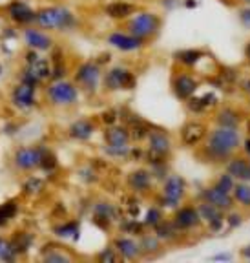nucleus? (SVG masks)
I'll return each instance as SVG.
<instances>
[{
	"instance_id": "obj_45",
	"label": "nucleus",
	"mask_w": 250,
	"mask_h": 263,
	"mask_svg": "<svg viewBox=\"0 0 250 263\" xmlns=\"http://www.w3.org/2000/svg\"><path fill=\"white\" fill-rule=\"evenodd\" d=\"M97 258H99V261H103V263H111V261H117L119 256H117V251H115V249H104Z\"/></svg>"
},
{
	"instance_id": "obj_25",
	"label": "nucleus",
	"mask_w": 250,
	"mask_h": 263,
	"mask_svg": "<svg viewBox=\"0 0 250 263\" xmlns=\"http://www.w3.org/2000/svg\"><path fill=\"white\" fill-rule=\"evenodd\" d=\"M130 130L128 126H121V124H111L106 126L104 130V141L106 144H130Z\"/></svg>"
},
{
	"instance_id": "obj_41",
	"label": "nucleus",
	"mask_w": 250,
	"mask_h": 263,
	"mask_svg": "<svg viewBox=\"0 0 250 263\" xmlns=\"http://www.w3.org/2000/svg\"><path fill=\"white\" fill-rule=\"evenodd\" d=\"M24 190L28 194H39L41 190H44V181L39 177H29L24 183Z\"/></svg>"
},
{
	"instance_id": "obj_19",
	"label": "nucleus",
	"mask_w": 250,
	"mask_h": 263,
	"mask_svg": "<svg viewBox=\"0 0 250 263\" xmlns=\"http://www.w3.org/2000/svg\"><path fill=\"white\" fill-rule=\"evenodd\" d=\"M95 123L91 119H88V117H82V119H77L73 121V123L68 126V136L71 137V139L79 141V143H86V141H90L91 137H93L95 134Z\"/></svg>"
},
{
	"instance_id": "obj_51",
	"label": "nucleus",
	"mask_w": 250,
	"mask_h": 263,
	"mask_svg": "<svg viewBox=\"0 0 250 263\" xmlns=\"http://www.w3.org/2000/svg\"><path fill=\"white\" fill-rule=\"evenodd\" d=\"M245 132H246V136L250 137V115L245 117Z\"/></svg>"
},
{
	"instance_id": "obj_31",
	"label": "nucleus",
	"mask_w": 250,
	"mask_h": 263,
	"mask_svg": "<svg viewBox=\"0 0 250 263\" xmlns=\"http://www.w3.org/2000/svg\"><path fill=\"white\" fill-rule=\"evenodd\" d=\"M55 234L64 239H77L79 238V223L77 221H64L55 227Z\"/></svg>"
},
{
	"instance_id": "obj_20",
	"label": "nucleus",
	"mask_w": 250,
	"mask_h": 263,
	"mask_svg": "<svg viewBox=\"0 0 250 263\" xmlns=\"http://www.w3.org/2000/svg\"><path fill=\"white\" fill-rule=\"evenodd\" d=\"M174 223H176L177 229L190 230L196 229L201 223V218H199V212H197L196 206H179L176 216H174Z\"/></svg>"
},
{
	"instance_id": "obj_9",
	"label": "nucleus",
	"mask_w": 250,
	"mask_h": 263,
	"mask_svg": "<svg viewBox=\"0 0 250 263\" xmlns=\"http://www.w3.org/2000/svg\"><path fill=\"white\" fill-rule=\"evenodd\" d=\"M11 104L21 111H29L37 106V86L21 81L11 90Z\"/></svg>"
},
{
	"instance_id": "obj_29",
	"label": "nucleus",
	"mask_w": 250,
	"mask_h": 263,
	"mask_svg": "<svg viewBox=\"0 0 250 263\" xmlns=\"http://www.w3.org/2000/svg\"><path fill=\"white\" fill-rule=\"evenodd\" d=\"M232 197L234 201L239 203L245 209H250V183L248 181H239L236 183L234 190H232Z\"/></svg>"
},
{
	"instance_id": "obj_23",
	"label": "nucleus",
	"mask_w": 250,
	"mask_h": 263,
	"mask_svg": "<svg viewBox=\"0 0 250 263\" xmlns=\"http://www.w3.org/2000/svg\"><path fill=\"white\" fill-rule=\"evenodd\" d=\"M226 172L238 181H248L250 174V159L246 157H230L226 161Z\"/></svg>"
},
{
	"instance_id": "obj_42",
	"label": "nucleus",
	"mask_w": 250,
	"mask_h": 263,
	"mask_svg": "<svg viewBox=\"0 0 250 263\" xmlns=\"http://www.w3.org/2000/svg\"><path fill=\"white\" fill-rule=\"evenodd\" d=\"M101 121H103L106 126L117 124V121H119V111L115 110V108H110V110H106V111L101 114Z\"/></svg>"
},
{
	"instance_id": "obj_36",
	"label": "nucleus",
	"mask_w": 250,
	"mask_h": 263,
	"mask_svg": "<svg viewBox=\"0 0 250 263\" xmlns=\"http://www.w3.org/2000/svg\"><path fill=\"white\" fill-rule=\"evenodd\" d=\"M131 146L130 144H106L104 146V152L108 154L110 157H128L130 156Z\"/></svg>"
},
{
	"instance_id": "obj_12",
	"label": "nucleus",
	"mask_w": 250,
	"mask_h": 263,
	"mask_svg": "<svg viewBox=\"0 0 250 263\" xmlns=\"http://www.w3.org/2000/svg\"><path fill=\"white\" fill-rule=\"evenodd\" d=\"M108 44H111V48L124 51V53H131V51H137L144 46V41L136 35H131L128 31H111L106 37Z\"/></svg>"
},
{
	"instance_id": "obj_49",
	"label": "nucleus",
	"mask_w": 250,
	"mask_h": 263,
	"mask_svg": "<svg viewBox=\"0 0 250 263\" xmlns=\"http://www.w3.org/2000/svg\"><path fill=\"white\" fill-rule=\"evenodd\" d=\"M243 150H245L246 156L250 157V137H246V139L243 141Z\"/></svg>"
},
{
	"instance_id": "obj_47",
	"label": "nucleus",
	"mask_w": 250,
	"mask_h": 263,
	"mask_svg": "<svg viewBox=\"0 0 250 263\" xmlns=\"http://www.w3.org/2000/svg\"><path fill=\"white\" fill-rule=\"evenodd\" d=\"M239 21H241V24L245 26V28L250 29V6H246V8H243L241 11H239Z\"/></svg>"
},
{
	"instance_id": "obj_6",
	"label": "nucleus",
	"mask_w": 250,
	"mask_h": 263,
	"mask_svg": "<svg viewBox=\"0 0 250 263\" xmlns=\"http://www.w3.org/2000/svg\"><path fill=\"white\" fill-rule=\"evenodd\" d=\"M101 81H103V70L93 61L82 62L75 71V84L79 86V90L86 91V93L97 91Z\"/></svg>"
},
{
	"instance_id": "obj_48",
	"label": "nucleus",
	"mask_w": 250,
	"mask_h": 263,
	"mask_svg": "<svg viewBox=\"0 0 250 263\" xmlns=\"http://www.w3.org/2000/svg\"><path fill=\"white\" fill-rule=\"evenodd\" d=\"M203 97V101H205V104L208 108H212V106H216L218 104V95L214 93V91H206L205 95H201Z\"/></svg>"
},
{
	"instance_id": "obj_34",
	"label": "nucleus",
	"mask_w": 250,
	"mask_h": 263,
	"mask_svg": "<svg viewBox=\"0 0 250 263\" xmlns=\"http://www.w3.org/2000/svg\"><path fill=\"white\" fill-rule=\"evenodd\" d=\"M186 108H188L190 114L194 115H201L205 114L206 110H208V106L205 104V101H203V97H196V95H192L190 99H186Z\"/></svg>"
},
{
	"instance_id": "obj_14",
	"label": "nucleus",
	"mask_w": 250,
	"mask_h": 263,
	"mask_svg": "<svg viewBox=\"0 0 250 263\" xmlns=\"http://www.w3.org/2000/svg\"><path fill=\"white\" fill-rule=\"evenodd\" d=\"M24 37V42L28 46V49H35V51H48V49L53 48V39L49 37L48 33L41 28H33V26H28L22 33Z\"/></svg>"
},
{
	"instance_id": "obj_5",
	"label": "nucleus",
	"mask_w": 250,
	"mask_h": 263,
	"mask_svg": "<svg viewBox=\"0 0 250 263\" xmlns=\"http://www.w3.org/2000/svg\"><path fill=\"white\" fill-rule=\"evenodd\" d=\"M186 196V181L181 176L170 174L163 181V190H161V206L163 209H179L183 197Z\"/></svg>"
},
{
	"instance_id": "obj_46",
	"label": "nucleus",
	"mask_w": 250,
	"mask_h": 263,
	"mask_svg": "<svg viewBox=\"0 0 250 263\" xmlns=\"http://www.w3.org/2000/svg\"><path fill=\"white\" fill-rule=\"evenodd\" d=\"M68 259H70V256L61 254V252L53 251V249H51V254L44 252V261H48V263H51V261H68Z\"/></svg>"
},
{
	"instance_id": "obj_38",
	"label": "nucleus",
	"mask_w": 250,
	"mask_h": 263,
	"mask_svg": "<svg viewBox=\"0 0 250 263\" xmlns=\"http://www.w3.org/2000/svg\"><path fill=\"white\" fill-rule=\"evenodd\" d=\"M121 230H123V232H126V234L141 236L144 232V225L137 221V219H126V221L121 223Z\"/></svg>"
},
{
	"instance_id": "obj_37",
	"label": "nucleus",
	"mask_w": 250,
	"mask_h": 263,
	"mask_svg": "<svg viewBox=\"0 0 250 263\" xmlns=\"http://www.w3.org/2000/svg\"><path fill=\"white\" fill-rule=\"evenodd\" d=\"M16 251L8 239H0V259L2 261H15Z\"/></svg>"
},
{
	"instance_id": "obj_43",
	"label": "nucleus",
	"mask_w": 250,
	"mask_h": 263,
	"mask_svg": "<svg viewBox=\"0 0 250 263\" xmlns=\"http://www.w3.org/2000/svg\"><path fill=\"white\" fill-rule=\"evenodd\" d=\"M225 223L228 225V230L238 229V227L243 223V216H241V214H238V212H230V210H228V214L225 216Z\"/></svg>"
},
{
	"instance_id": "obj_53",
	"label": "nucleus",
	"mask_w": 250,
	"mask_h": 263,
	"mask_svg": "<svg viewBox=\"0 0 250 263\" xmlns=\"http://www.w3.org/2000/svg\"><path fill=\"white\" fill-rule=\"evenodd\" d=\"M214 259H216V261H219V259H230V254H219V256H214Z\"/></svg>"
},
{
	"instance_id": "obj_44",
	"label": "nucleus",
	"mask_w": 250,
	"mask_h": 263,
	"mask_svg": "<svg viewBox=\"0 0 250 263\" xmlns=\"http://www.w3.org/2000/svg\"><path fill=\"white\" fill-rule=\"evenodd\" d=\"M55 166H57V157L53 156V154L49 152H46L44 154V157H42V163H41V166H39V168H42V170H53Z\"/></svg>"
},
{
	"instance_id": "obj_22",
	"label": "nucleus",
	"mask_w": 250,
	"mask_h": 263,
	"mask_svg": "<svg viewBox=\"0 0 250 263\" xmlns=\"http://www.w3.org/2000/svg\"><path fill=\"white\" fill-rule=\"evenodd\" d=\"M113 249L117 251L119 258L123 259H136L141 254V247L136 239L126 238V236H121L113 241Z\"/></svg>"
},
{
	"instance_id": "obj_7",
	"label": "nucleus",
	"mask_w": 250,
	"mask_h": 263,
	"mask_svg": "<svg viewBox=\"0 0 250 263\" xmlns=\"http://www.w3.org/2000/svg\"><path fill=\"white\" fill-rule=\"evenodd\" d=\"M49 148L44 144H37V146H21L16 148L13 154V164L21 172H31V170L39 168L42 163V157L48 152Z\"/></svg>"
},
{
	"instance_id": "obj_54",
	"label": "nucleus",
	"mask_w": 250,
	"mask_h": 263,
	"mask_svg": "<svg viewBox=\"0 0 250 263\" xmlns=\"http://www.w3.org/2000/svg\"><path fill=\"white\" fill-rule=\"evenodd\" d=\"M245 55H246V59H248V62H250V42H248V46H246V49H245Z\"/></svg>"
},
{
	"instance_id": "obj_4",
	"label": "nucleus",
	"mask_w": 250,
	"mask_h": 263,
	"mask_svg": "<svg viewBox=\"0 0 250 263\" xmlns=\"http://www.w3.org/2000/svg\"><path fill=\"white\" fill-rule=\"evenodd\" d=\"M79 86L75 82L68 81V79H59V81H51L46 88V99L51 106H75L79 101Z\"/></svg>"
},
{
	"instance_id": "obj_35",
	"label": "nucleus",
	"mask_w": 250,
	"mask_h": 263,
	"mask_svg": "<svg viewBox=\"0 0 250 263\" xmlns=\"http://www.w3.org/2000/svg\"><path fill=\"white\" fill-rule=\"evenodd\" d=\"M16 214V201H6L0 205V227L6 225L9 219L15 218Z\"/></svg>"
},
{
	"instance_id": "obj_16",
	"label": "nucleus",
	"mask_w": 250,
	"mask_h": 263,
	"mask_svg": "<svg viewBox=\"0 0 250 263\" xmlns=\"http://www.w3.org/2000/svg\"><path fill=\"white\" fill-rule=\"evenodd\" d=\"M146 141H148V152L153 154V156L166 159L170 156V152H172V141H170L168 134L164 130H159V128L152 130Z\"/></svg>"
},
{
	"instance_id": "obj_11",
	"label": "nucleus",
	"mask_w": 250,
	"mask_h": 263,
	"mask_svg": "<svg viewBox=\"0 0 250 263\" xmlns=\"http://www.w3.org/2000/svg\"><path fill=\"white\" fill-rule=\"evenodd\" d=\"M6 13H8V16L15 24L26 26V28L35 24V16H37V11L31 9V6L22 2V0H13V2H9V4L6 6Z\"/></svg>"
},
{
	"instance_id": "obj_39",
	"label": "nucleus",
	"mask_w": 250,
	"mask_h": 263,
	"mask_svg": "<svg viewBox=\"0 0 250 263\" xmlns=\"http://www.w3.org/2000/svg\"><path fill=\"white\" fill-rule=\"evenodd\" d=\"M216 186H218L219 190H223V192L232 194V190H234V186H236V179L230 176L228 172H225L219 176L218 181H216Z\"/></svg>"
},
{
	"instance_id": "obj_56",
	"label": "nucleus",
	"mask_w": 250,
	"mask_h": 263,
	"mask_svg": "<svg viewBox=\"0 0 250 263\" xmlns=\"http://www.w3.org/2000/svg\"><path fill=\"white\" fill-rule=\"evenodd\" d=\"M243 2H245V4H248V6H250V0H243Z\"/></svg>"
},
{
	"instance_id": "obj_40",
	"label": "nucleus",
	"mask_w": 250,
	"mask_h": 263,
	"mask_svg": "<svg viewBox=\"0 0 250 263\" xmlns=\"http://www.w3.org/2000/svg\"><path fill=\"white\" fill-rule=\"evenodd\" d=\"M163 221V212H161L159 206H152V209H148L146 216H144V225L148 227H156Z\"/></svg>"
},
{
	"instance_id": "obj_15",
	"label": "nucleus",
	"mask_w": 250,
	"mask_h": 263,
	"mask_svg": "<svg viewBox=\"0 0 250 263\" xmlns=\"http://www.w3.org/2000/svg\"><path fill=\"white\" fill-rule=\"evenodd\" d=\"M197 212H199L201 221H205L212 232H219L223 229V225H225V210L212 205V203L201 201L197 206Z\"/></svg>"
},
{
	"instance_id": "obj_1",
	"label": "nucleus",
	"mask_w": 250,
	"mask_h": 263,
	"mask_svg": "<svg viewBox=\"0 0 250 263\" xmlns=\"http://www.w3.org/2000/svg\"><path fill=\"white\" fill-rule=\"evenodd\" d=\"M241 146V134L236 128H221L208 132L205 139V146L201 150V156L208 163H225L238 152Z\"/></svg>"
},
{
	"instance_id": "obj_17",
	"label": "nucleus",
	"mask_w": 250,
	"mask_h": 263,
	"mask_svg": "<svg viewBox=\"0 0 250 263\" xmlns=\"http://www.w3.org/2000/svg\"><path fill=\"white\" fill-rule=\"evenodd\" d=\"M119 209L111 203L106 201H99L97 205L93 206V221L95 225H99L101 229H108L111 223L119 221Z\"/></svg>"
},
{
	"instance_id": "obj_50",
	"label": "nucleus",
	"mask_w": 250,
	"mask_h": 263,
	"mask_svg": "<svg viewBox=\"0 0 250 263\" xmlns=\"http://www.w3.org/2000/svg\"><path fill=\"white\" fill-rule=\"evenodd\" d=\"M241 256L245 259H250V245L248 247H245V249H241Z\"/></svg>"
},
{
	"instance_id": "obj_33",
	"label": "nucleus",
	"mask_w": 250,
	"mask_h": 263,
	"mask_svg": "<svg viewBox=\"0 0 250 263\" xmlns=\"http://www.w3.org/2000/svg\"><path fill=\"white\" fill-rule=\"evenodd\" d=\"M11 245L15 247L16 254H22V252L28 251L29 245H31V236H29L28 232H16L11 239Z\"/></svg>"
},
{
	"instance_id": "obj_8",
	"label": "nucleus",
	"mask_w": 250,
	"mask_h": 263,
	"mask_svg": "<svg viewBox=\"0 0 250 263\" xmlns=\"http://www.w3.org/2000/svg\"><path fill=\"white\" fill-rule=\"evenodd\" d=\"M103 84L108 91L133 90L137 86V79L133 71L124 68V66H113L103 75Z\"/></svg>"
},
{
	"instance_id": "obj_13",
	"label": "nucleus",
	"mask_w": 250,
	"mask_h": 263,
	"mask_svg": "<svg viewBox=\"0 0 250 263\" xmlns=\"http://www.w3.org/2000/svg\"><path fill=\"white\" fill-rule=\"evenodd\" d=\"M206 136H208V128L201 121H190L181 128V143L186 148H196L206 139Z\"/></svg>"
},
{
	"instance_id": "obj_55",
	"label": "nucleus",
	"mask_w": 250,
	"mask_h": 263,
	"mask_svg": "<svg viewBox=\"0 0 250 263\" xmlns=\"http://www.w3.org/2000/svg\"><path fill=\"white\" fill-rule=\"evenodd\" d=\"M245 90H246V91H248V93H250V79H248V81L245 82Z\"/></svg>"
},
{
	"instance_id": "obj_24",
	"label": "nucleus",
	"mask_w": 250,
	"mask_h": 263,
	"mask_svg": "<svg viewBox=\"0 0 250 263\" xmlns=\"http://www.w3.org/2000/svg\"><path fill=\"white\" fill-rule=\"evenodd\" d=\"M241 123H243L241 114L230 106H223L221 110L216 114V124L221 128H236V130H238Z\"/></svg>"
},
{
	"instance_id": "obj_32",
	"label": "nucleus",
	"mask_w": 250,
	"mask_h": 263,
	"mask_svg": "<svg viewBox=\"0 0 250 263\" xmlns=\"http://www.w3.org/2000/svg\"><path fill=\"white\" fill-rule=\"evenodd\" d=\"M141 254H156L157 251L161 249V239L157 238V236H148L144 234L143 238H141Z\"/></svg>"
},
{
	"instance_id": "obj_52",
	"label": "nucleus",
	"mask_w": 250,
	"mask_h": 263,
	"mask_svg": "<svg viewBox=\"0 0 250 263\" xmlns=\"http://www.w3.org/2000/svg\"><path fill=\"white\" fill-rule=\"evenodd\" d=\"M185 6L186 8H197V2L196 0H185Z\"/></svg>"
},
{
	"instance_id": "obj_26",
	"label": "nucleus",
	"mask_w": 250,
	"mask_h": 263,
	"mask_svg": "<svg viewBox=\"0 0 250 263\" xmlns=\"http://www.w3.org/2000/svg\"><path fill=\"white\" fill-rule=\"evenodd\" d=\"M133 11H136V6L130 2H111L104 8V13L113 21H128Z\"/></svg>"
},
{
	"instance_id": "obj_21",
	"label": "nucleus",
	"mask_w": 250,
	"mask_h": 263,
	"mask_svg": "<svg viewBox=\"0 0 250 263\" xmlns=\"http://www.w3.org/2000/svg\"><path fill=\"white\" fill-rule=\"evenodd\" d=\"M153 176L150 170L146 168H137L128 176V186L136 194H144L152 189Z\"/></svg>"
},
{
	"instance_id": "obj_28",
	"label": "nucleus",
	"mask_w": 250,
	"mask_h": 263,
	"mask_svg": "<svg viewBox=\"0 0 250 263\" xmlns=\"http://www.w3.org/2000/svg\"><path fill=\"white\" fill-rule=\"evenodd\" d=\"M203 59V51L201 49H181L176 53V62L185 68H192L197 62Z\"/></svg>"
},
{
	"instance_id": "obj_3",
	"label": "nucleus",
	"mask_w": 250,
	"mask_h": 263,
	"mask_svg": "<svg viewBox=\"0 0 250 263\" xmlns=\"http://www.w3.org/2000/svg\"><path fill=\"white\" fill-rule=\"evenodd\" d=\"M161 26H163V21H161L159 15H156L152 11H139L133 13L128 18L126 24H124V29L128 33H131V35L143 39V41H148V39L156 37L159 33Z\"/></svg>"
},
{
	"instance_id": "obj_27",
	"label": "nucleus",
	"mask_w": 250,
	"mask_h": 263,
	"mask_svg": "<svg viewBox=\"0 0 250 263\" xmlns=\"http://www.w3.org/2000/svg\"><path fill=\"white\" fill-rule=\"evenodd\" d=\"M130 137L133 141H144L148 139V136H150V132L153 130L150 124L146 123V121H143L141 117H137V115H133V117H130Z\"/></svg>"
},
{
	"instance_id": "obj_10",
	"label": "nucleus",
	"mask_w": 250,
	"mask_h": 263,
	"mask_svg": "<svg viewBox=\"0 0 250 263\" xmlns=\"http://www.w3.org/2000/svg\"><path fill=\"white\" fill-rule=\"evenodd\" d=\"M197 88H199L197 79L186 71H179L172 77V91L179 101H186L192 95H196Z\"/></svg>"
},
{
	"instance_id": "obj_30",
	"label": "nucleus",
	"mask_w": 250,
	"mask_h": 263,
	"mask_svg": "<svg viewBox=\"0 0 250 263\" xmlns=\"http://www.w3.org/2000/svg\"><path fill=\"white\" fill-rule=\"evenodd\" d=\"M153 229H156V236L159 239H174L179 232H183L181 229H177L174 221H164V219L159 225L153 227Z\"/></svg>"
},
{
	"instance_id": "obj_18",
	"label": "nucleus",
	"mask_w": 250,
	"mask_h": 263,
	"mask_svg": "<svg viewBox=\"0 0 250 263\" xmlns=\"http://www.w3.org/2000/svg\"><path fill=\"white\" fill-rule=\"evenodd\" d=\"M201 199L203 201H208V203H212V205L219 206V209L225 210V212L232 210V206H234V197L230 196V194L223 192V190H219L216 185L203 189L201 190Z\"/></svg>"
},
{
	"instance_id": "obj_2",
	"label": "nucleus",
	"mask_w": 250,
	"mask_h": 263,
	"mask_svg": "<svg viewBox=\"0 0 250 263\" xmlns=\"http://www.w3.org/2000/svg\"><path fill=\"white\" fill-rule=\"evenodd\" d=\"M35 24L41 29H51V31H68L77 26V16L73 11L62 6H48L37 11Z\"/></svg>"
}]
</instances>
